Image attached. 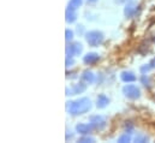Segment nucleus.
<instances>
[{"label":"nucleus","instance_id":"obj_1","mask_svg":"<svg viewBox=\"0 0 155 143\" xmlns=\"http://www.w3.org/2000/svg\"><path fill=\"white\" fill-rule=\"evenodd\" d=\"M91 107V102L89 99L87 98H83V99H79L77 101H74V102H69L68 105V109L71 114L74 115H78V114H83V113H87Z\"/></svg>","mask_w":155,"mask_h":143},{"label":"nucleus","instance_id":"obj_2","mask_svg":"<svg viewBox=\"0 0 155 143\" xmlns=\"http://www.w3.org/2000/svg\"><path fill=\"white\" fill-rule=\"evenodd\" d=\"M85 38H87V42H88L90 46L96 47V46H99L100 43H102V41H104V35H102V33H100V32H90V33L87 34Z\"/></svg>","mask_w":155,"mask_h":143},{"label":"nucleus","instance_id":"obj_3","mask_svg":"<svg viewBox=\"0 0 155 143\" xmlns=\"http://www.w3.org/2000/svg\"><path fill=\"white\" fill-rule=\"evenodd\" d=\"M123 93H124L129 99H137V98H140V94H141L140 89H138L136 85H134V84H127V85H125V87L123 88Z\"/></svg>","mask_w":155,"mask_h":143},{"label":"nucleus","instance_id":"obj_4","mask_svg":"<svg viewBox=\"0 0 155 143\" xmlns=\"http://www.w3.org/2000/svg\"><path fill=\"white\" fill-rule=\"evenodd\" d=\"M66 52H68V57L79 55V53L82 52V45L78 43V42H75V43L70 45V47H68Z\"/></svg>","mask_w":155,"mask_h":143},{"label":"nucleus","instance_id":"obj_5","mask_svg":"<svg viewBox=\"0 0 155 143\" xmlns=\"http://www.w3.org/2000/svg\"><path fill=\"white\" fill-rule=\"evenodd\" d=\"M90 124L95 128V129H104L105 128V125H106V121H105V119L102 118V117H100V115H94V117H91L90 118Z\"/></svg>","mask_w":155,"mask_h":143},{"label":"nucleus","instance_id":"obj_6","mask_svg":"<svg viewBox=\"0 0 155 143\" xmlns=\"http://www.w3.org/2000/svg\"><path fill=\"white\" fill-rule=\"evenodd\" d=\"M76 17H77V15H76V8L69 5V7H68V10H66V21L70 22V23H72V22L76 21Z\"/></svg>","mask_w":155,"mask_h":143},{"label":"nucleus","instance_id":"obj_7","mask_svg":"<svg viewBox=\"0 0 155 143\" xmlns=\"http://www.w3.org/2000/svg\"><path fill=\"white\" fill-rule=\"evenodd\" d=\"M83 60H84L85 64H94V63H96L99 60V54H96V53H88L84 57Z\"/></svg>","mask_w":155,"mask_h":143},{"label":"nucleus","instance_id":"obj_8","mask_svg":"<svg viewBox=\"0 0 155 143\" xmlns=\"http://www.w3.org/2000/svg\"><path fill=\"white\" fill-rule=\"evenodd\" d=\"M94 126L90 124H79V125H77V131L78 132H81V134H83V135H87V134H89L90 131H91V129H93Z\"/></svg>","mask_w":155,"mask_h":143},{"label":"nucleus","instance_id":"obj_9","mask_svg":"<svg viewBox=\"0 0 155 143\" xmlns=\"http://www.w3.org/2000/svg\"><path fill=\"white\" fill-rule=\"evenodd\" d=\"M137 12V6L135 4H127L125 7V16L126 17H132Z\"/></svg>","mask_w":155,"mask_h":143},{"label":"nucleus","instance_id":"obj_10","mask_svg":"<svg viewBox=\"0 0 155 143\" xmlns=\"http://www.w3.org/2000/svg\"><path fill=\"white\" fill-rule=\"evenodd\" d=\"M108 102H110V100H108V98L106 95H104V94L99 95V98H97V107L104 108L105 106L108 105Z\"/></svg>","mask_w":155,"mask_h":143},{"label":"nucleus","instance_id":"obj_11","mask_svg":"<svg viewBox=\"0 0 155 143\" xmlns=\"http://www.w3.org/2000/svg\"><path fill=\"white\" fill-rule=\"evenodd\" d=\"M84 90H85V84L78 83V84H75V85L72 87L71 93H72V95H75V94H81V93H83Z\"/></svg>","mask_w":155,"mask_h":143},{"label":"nucleus","instance_id":"obj_12","mask_svg":"<svg viewBox=\"0 0 155 143\" xmlns=\"http://www.w3.org/2000/svg\"><path fill=\"white\" fill-rule=\"evenodd\" d=\"M121 79L124 82H134L136 81V76L132 73V72H123L121 73Z\"/></svg>","mask_w":155,"mask_h":143},{"label":"nucleus","instance_id":"obj_13","mask_svg":"<svg viewBox=\"0 0 155 143\" xmlns=\"http://www.w3.org/2000/svg\"><path fill=\"white\" fill-rule=\"evenodd\" d=\"M82 79L85 81V82H88V83H93V82L95 81V77H94V75H93L91 72L85 71L82 75Z\"/></svg>","mask_w":155,"mask_h":143},{"label":"nucleus","instance_id":"obj_14","mask_svg":"<svg viewBox=\"0 0 155 143\" xmlns=\"http://www.w3.org/2000/svg\"><path fill=\"white\" fill-rule=\"evenodd\" d=\"M153 68H155V58H154V59H152V62H150L148 65L142 66V68H141V71H142V72L149 71V70H150V69H153Z\"/></svg>","mask_w":155,"mask_h":143},{"label":"nucleus","instance_id":"obj_15","mask_svg":"<svg viewBox=\"0 0 155 143\" xmlns=\"http://www.w3.org/2000/svg\"><path fill=\"white\" fill-rule=\"evenodd\" d=\"M69 5L72 6V7H75V8H77V7H79L82 5V0H71Z\"/></svg>","mask_w":155,"mask_h":143},{"label":"nucleus","instance_id":"obj_16","mask_svg":"<svg viewBox=\"0 0 155 143\" xmlns=\"http://www.w3.org/2000/svg\"><path fill=\"white\" fill-rule=\"evenodd\" d=\"M141 81H142V83H143L146 87H150V85H149V78H148L146 75H143V76H142Z\"/></svg>","mask_w":155,"mask_h":143},{"label":"nucleus","instance_id":"obj_17","mask_svg":"<svg viewBox=\"0 0 155 143\" xmlns=\"http://www.w3.org/2000/svg\"><path fill=\"white\" fill-rule=\"evenodd\" d=\"M118 141H119V142H129V141H130V136H129L127 134H125V135H123L121 137H119Z\"/></svg>","mask_w":155,"mask_h":143},{"label":"nucleus","instance_id":"obj_18","mask_svg":"<svg viewBox=\"0 0 155 143\" xmlns=\"http://www.w3.org/2000/svg\"><path fill=\"white\" fill-rule=\"evenodd\" d=\"M147 141H148L147 136H138V137H136V142H147Z\"/></svg>","mask_w":155,"mask_h":143},{"label":"nucleus","instance_id":"obj_19","mask_svg":"<svg viewBox=\"0 0 155 143\" xmlns=\"http://www.w3.org/2000/svg\"><path fill=\"white\" fill-rule=\"evenodd\" d=\"M79 142H94V138H91V137H82V138H79Z\"/></svg>","mask_w":155,"mask_h":143},{"label":"nucleus","instance_id":"obj_20","mask_svg":"<svg viewBox=\"0 0 155 143\" xmlns=\"http://www.w3.org/2000/svg\"><path fill=\"white\" fill-rule=\"evenodd\" d=\"M72 35H74V33H72L71 30L68 29V30H66V40H68V41L71 40V38H72Z\"/></svg>","mask_w":155,"mask_h":143},{"label":"nucleus","instance_id":"obj_21","mask_svg":"<svg viewBox=\"0 0 155 143\" xmlns=\"http://www.w3.org/2000/svg\"><path fill=\"white\" fill-rule=\"evenodd\" d=\"M88 1H89V2H95L96 0H88Z\"/></svg>","mask_w":155,"mask_h":143}]
</instances>
